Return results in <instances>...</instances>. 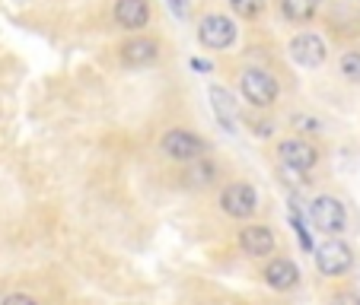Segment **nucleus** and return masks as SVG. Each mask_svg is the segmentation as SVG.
<instances>
[{
  "label": "nucleus",
  "instance_id": "1",
  "mask_svg": "<svg viewBox=\"0 0 360 305\" xmlns=\"http://www.w3.org/2000/svg\"><path fill=\"white\" fill-rule=\"evenodd\" d=\"M160 149H163L166 156L172 159V163H195V159L207 156V143H204V137H198L195 130H185V128H172L163 134V140H160Z\"/></svg>",
  "mask_w": 360,
  "mask_h": 305
},
{
  "label": "nucleus",
  "instance_id": "2",
  "mask_svg": "<svg viewBox=\"0 0 360 305\" xmlns=\"http://www.w3.org/2000/svg\"><path fill=\"white\" fill-rule=\"evenodd\" d=\"M239 89H243V99L249 102L252 109H271L274 102H278V93H281L278 80L262 67L245 70L243 80H239Z\"/></svg>",
  "mask_w": 360,
  "mask_h": 305
},
{
  "label": "nucleus",
  "instance_id": "3",
  "mask_svg": "<svg viewBox=\"0 0 360 305\" xmlns=\"http://www.w3.org/2000/svg\"><path fill=\"white\" fill-rule=\"evenodd\" d=\"M309 223H313L319 232H326V236H341V232L347 229L345 203L332 194L313 197V203H309Z\"/></svg>",
  "mask_w": 360,
  "mask_h": 305
},
{
  "label": "nucleus",
  "instance_id": "4",
  "mask_svg": "<svg viewBox=\"0 0 360 305\" xmlns=\"http://www.w3.org/2000/svg\"><path fill=\"white\" fill-rule=\"evenodd\" d=\"M220 210L230 219H249L259 210V191L252 188L249 182H230L220 191Z\"/></svg>",
  "mask_w": 360,
  "mask_h": 305
},
{
  "label": "nucleus",
  "instance_id": "5",
  "mask_svg": "<svg viewBox=\"0 0 360 305\" xmlns=\"http://www.w3.org/2000/svg\"><path fill=\"white\" fill-rule=\"evenodd\" d=\"M278 159L287 172L293 175H306V172H313L319 165V149L313 143L300 140V137H287V140L278 143Z\"/></svg>",
  "mask_w": 360,
  "mask_h": 305
},
{
  "label": "nucleus",
  "instance_id": "6",
  "mask_svg": "<svg viewBox=\"0 0 360 305\" xmlns=\"http://www.w3.org/2000/svg\"><path fill=\"white\" fill-rule=\"evenodd\" d=\"M354 267V251L347 242H341V238H328V242H322L319 248H316V271L322 273V277H341V273H347Z\"/></svg>",
  "mask_w": 360,
  "mask_h": 305
},
{
  "label": "nucleus",
  "instance_id": "7",
  "mask_svg": "<svg viewBox=\"0 0 360 305\" xmlns=\"http://www.w3.org/2000/svg\"><path fill=\"white\" fill-rule=\"evenodd\" d=\"M198 41H201L207 51H226V48L236 41V26H233V20L224 13H207L198 22Z\"/></svg>",
  "mask_w": 360,
  "mask_h": 305
},
{
  "label": "nucleus",
  "instance_id": "8",
  "mask_svg": "<svg viewBox=\"0 0 360 305\" xmlns=\"http://www.w3.org/2000/svg\"><path fill=\"white\" fill-rule=\"evenodd\" d=\"M287 51H290V61L300 64V67H306V70L322 67V64H326V57H328L326 41H322L316 32H300V35H293L290 45H287Z\"/></svg>",
  "mask_w": 360,
  "mask_h": 305
},
{
  "label": "nucleus",
  "instance_id": "9",
  "mask_svg": "<svg viewBox=\"0 0 360 305\" xmlns=\"http://www.w3.org/2000/svg\"><path fill=\"white\" fill-rule=\"evenodd\" d=\"M236 242H239V248H243L245 258H255V261L271 258L274 248H278V238H274L271 226H265V223H249V226H243V229H239V238H236Z\"/></svg>",
  "mask_w": 360,
  "mask_h": 305
},
{
  "label": "nucleus",
  "instance_id": "10",
  "mask_svg": "<svg viewBox=\"0 0 360 305\" xmlns=\"http://www.w3.org/2000/svg\"><path fill=\"white\" fill-rule=\"evenodd\" d=\"M262 280L271 286L274 292H290L300 286V267L290 258H271L262 271Z\"/></svg>",
  "mask_w": 360,
  "mask_h": 305
},
{
  "label": "nucleus",
  "instance_id": "11",
  "mask_svg": "<svg viewBox=\"0 0 360 305\" xmlns=\"http://www.w3.org/2000/svg\"><path fill=\"white\" fill-rule=\"evenodd\" d=\"M115 16L118 29H128V32H141L150 22V4L147 0H115Z\"/></svg>",
  "mask_w": 360,
  "mask_h": 305
},
{
  "label": "nucleus",
  "instance_id": "12",
  "mask_svg": "<svg viewBox=\"0 0 360 305\" xmlns=\"http://www.w3.org/2000/svg\"><path fill=\"white\" fill-rule=\"evenodd\" d=\"M122 61L128 67H150V64L160 61V41L157 39H131L122 48Z\"/></svg>",
  "mask_w": 360,
  "mask_h": 305
},
{
  "label": "nucleus",
  "instance_id": "13",
  "mask_svg": "<svg viewBox=\"0 0 360 305\" xmlns=\"http://www.w3.org/2000/svg\"><path fill=\"white\" fill-rule=\"evenodd\" d=\"M207 95H211V109H214V115H217L220 128L233 134V130H236V102H233V93L226 86L214 83V86L207 89Z\"/></svg>",
  "mask_w": 360,
  "mask_h": 305
},
{
  "label": "nucleus",
  "instance_id": "14",
  "mask_svg": "<svg viewBox=\"0 0 360 305\" xmlns=\"http://www.w3.org/2000/svg\"><path fill=\"white\" fill-rule=\"evenodd\" d=\"M278 7L290 22H309L319 10V0H278Z\"/></svg>",
  "mask_w": 360,
  "mask_h": 305
},
{
  "label": "nucleus",
  "instance_id": "15",
  "mask_svg": "<svg viewBox=\"0 0 360 305\" xmlns=\"http://www.w3.org/2000/svg\"><path fill=\"white\" fill-rule=\"evenodd\" d=\"M188 184H195V188H211L214 182H217V165L211 163L207 156L195 159V163H188Z\"/></svg>",
  "mask_w": 360,
  "mask_h": 305
},
{
  "label": "nucleus",
  "instance_id": "16",
  "mask_svg": "<svg viewBox=\"0 0 360 305\" xmlns=\"http://www.w3.org/2000/svg\"><path fill=\"white\" fill-rule=\"evenodd\" d=\"M233 7V13L243 16V20H255V16L265 13V0H226Z\"/></svg>",
  "mask_w": 360,
  "mask_h": 305
},
{
  "label": "nucleus",
  "instance_id": "17",
  "mask_svg": "<svg viewBox=\"0 0 360 305\" xmlns=\"http://www.w3.org/2000/svg\"><path fill=\"white\" fill-rule=\"evenodd\" d=\"M341 76L351 83H360V51H345L341 55Z\"/></svg>",
  "mask_w": 360,
  "mask_h": 305
},
{
  "label": "nucleus",
  "instance_id": "18",
  "mask_svg": "<svg viewBox=\"0 0 360 305\" xmlns=\"http://www.w3.org/2000/svg\"><path fill=\"white\" fill-rule=\"evenodd\" d=\"M290 226H293V232H297V238H300V245H303V251H313V238H309V229H306V223L300 219V210H297V207H290Z\"/></svg>",
  "mask_w": 360,
  "mask_h": 305
},
{
  "label": "nucleus",
  "instance_id": "19",
  "mask_svg": "<svg viewBox=\"0 0 360 305\" xmlns=\"http://www.w3.org/2000/svg\"><path fill=\"white\" fill-rule=\"evenodd\" d=\"M290 128L300 130V134H319L322 121H319V118H313V115H293L290 118Z\"/></svg>",
  "mask_w": 360,
  "mask_h": 305
},
{
  "label": "nucleus",
  "instance_id": "20",
  "mask_svg": "<svg viewBox=\"0 0 360 305\" xmlns=\"http://www.w3.org/2000/svg\"><path fill=\"white\" fill-rule=\"evenodd\" d=\"M0 305H39L32 296H26V292H10V296L0 299Z\"/></svg>",
  "mask_w": 360,
  "mask_h": 305
},
{
  "label": "nucleus",
  "instance_id": "21",
  "mask_svg": "<svg viewBox=\"0 0 360 305\" xmlns=\"http://www.w3.org/2000/svg\"><path fill=\"white\" fill-rule=\"evenodd\" d=\"M332 305H360V296H357V292H351V290L335 292V296H332Z\"/></svg>",
  "mask_w": 360,
  "mask_h": 305
},
{
  "label": "nucleus",
  "instance_id": "22",
  "mask_svg": "<svg viewBox=\"0 0 360 305\" xmlns=\"http://www.w3.org/2000/svg\"><path fill=\"white\" fill-rule=\"evenodd\" d=\"M166 4H169V10H172L176 16H185V13H188V7H185V0H166Z\"/></svg>",
  "mask_w": 360,
  "mask_h": 305
},
{
  "label": "nucleus",
  "instance_id": "23",
  "mask_svg": "<svg viewBox=\"0 0 360 305\" xmlns=\"http://www.w3.org/2000/svg\"><path fill=\"white\" fill-rule=\"evenodd\" d=\"M191 67H195V70H211V64H204V61H191Z\"/></svg>",
  "mask_w": 360,
  "mask_h": 305
}]
</instances>
